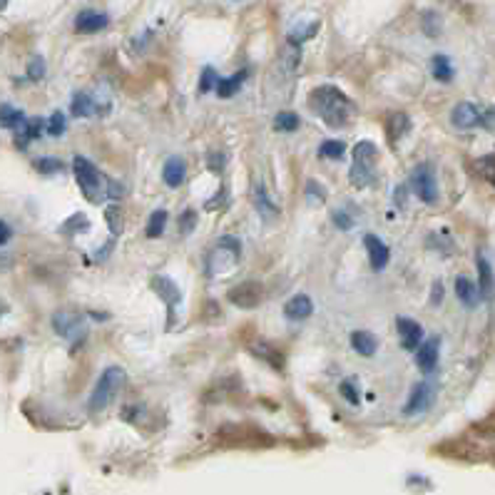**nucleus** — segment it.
Segmentation results:
<instances>
[{"label":"nucleus","mask_w":495,"mask_h":495,"mask_svg":"<svg viewBox=\"0 0 495 495\" xmlns=\"http://www.w3.org/2000/svg\"><path fill=\"white\" fill-rule=\"evenodd\" d=\"M433 398H436V391H433V386L428 381L416 383L413 391H411V396H408V403L403 406V416H418V413L428 411L431 403H433Z\"/></svg>","instance_id":"nucleus-9"},{"label":"nucleus","mask_w":495,"mask_h":495,"mask_svg":"<svg viewBox=\"0 0 495 495\" xmlns=\"http://www.w3.org/2000/svg\"><path fill=\"white\" fill-rule=\"evenodd\" d=\"M247 78H249V70H239V73H234L232 78H219V82H217V88L214 90H217L219 98H234Z\"/></svg>","instance_id":"nucleus-26"},{"label":"nucleus","mask_w":495,"mask_h":495,"mask_svg":"<svg viewBox=\"0 0 495 495\" xmlns=\"http://www.w3.org/2000/svg\"><path fill=\"white\" fill-rule=\"evenodd\" d=\"M301 127V120L296 112H279L274 117V130L277 132H296Z\"/></svg>","instance_id":"nucleus-33"},{"label":"nucleus","mask_w":495,"mask_h":495,"mask_svg":"<svg viewBox=\"0 0 495 495\" xmlns=\"http://www.w3.org/2000/svg\"><path fill=\"white\" fill-rule=\"evenodd\" d=\"M376 157H379V150L371 140H361L359 145L354 147V165H351L349 180L356 189H364L376 182V170H374Z\"/></svg>","instance_id":"nucleus-4"},{"label":"nucleus","mask_w":495,"mask_h":495,"mask_svg":"<svg viewBox=\"0 0 495 495\" xmlns=\"http://www.w3.org/2000/svg\"><path fill=\"white\" fill-rule=\"evenodd\" d=\"M45 78V60L43 58H33L28 63V80L38 82V80Z\"/></svg>","instance_id":"nucleus-42"},{"label":"nucleus","mask_w":495,"mask_h":495,"mask_svg":"<svg viewBox=\"0 0 495 495\" xmlns=\"http://www.w3.org/2000/svg\"><path fill=\"white\" fill-rule=\"evenodd\" d=\"M150 289L162 299V304L167 306V331H172V326H175L177 321V314L175 309L182 304V292H180V286H177L170 277H165V274H155L152 279H150Z\"/></svg>","instance_id":"nucleus-6"},{"label":"nucleus","mask_w":495,"mask_h":495,"mask_svg":"<svg viewBox=\"0 0 495 495\" xmlns=\"http://www.w3.org/2000/svg\"><path fill=\"white\" fill-rule=\"evenodd\" d=\"M110 25V18L100 10H80L78 18H75V33L80 35H92V33H100Z\"/></svg>","instance_id":"nucleus-12"},{"label":"nucleus","mask_w":495,"mask_h":495,"mask_svg":"<svg viewBox=\"0 0 495 495\" xmlns=\"http://www.w3.org/2000/svg\"><path fill=\"white\" fill-rule=\"evenodd\" d=\"M331 219H334V224H336L339 229H344V232L354 229V219H351L349 212H341V209H336V212L331 214Z\"/></svg>","instance_id":"nucleus-45"},{"label":"nucleus","mask_w":495,"mask_h":495,"mask_svg":"<svg viewBox=\"0 0 495 495\" xmlns=\"http://www.w3.org/2000/svg\"><path fill=\"white\" fill-rule=\"evenodd\" d=\"M309 107L314 115L324 120L326 125L339 130V127L349 125L351 117L356 115V107L351 102L349 95H344L339 88L334 85H319L309 92Z\"/></svg>","instance_id":"nucleus-1"},{"label":"nucleus","mask_w":495,"mask_h":495,"mask_svg":"<svg viewBox=\"0 0 495 495\" xmlns=\"http://www.w3.org/2000/svg\"><path fill=\"white\" fill-rule=\"evenodd\" d=\"M165 224H167V212L165 209H155V212L150 214V219H147V239H160L162 234H165Z\"/></svg>","instance_id":"nucleus-30"},{"label":"nucleus","mask_w":495,"mask_h":495,"mask_svg":"<svg viewBox=\"0 0 495 495\" xmlns=\"http://www.w3.org/2000/svg\"><path fill=\"white\" fill-rule=\"evenodd\" d=\"M421 28H423V35H428V38H438L443 33V23H441V15L436 10H426L421 15Z\"/></svg>","instance_id":"nucleus-31"},{"label":"nucleus","mask_w":495,"mask_h":495,"mask_svg":"<svg viewBox=\"0 0 495 495\" xmlns=\"http://www.w3.org/2000/svg\"><path fill=\"white\" fill-rule=\"evenodd\" d=\"M125 195H127V187L122 185L120 180H107V199L117 202V199H122Z\"/></svg>","instance_id":"nucleus-44"},{"label":"nucleus","mask_w":495,"mask_h":495,"mask_svg":"<svg viewBox=\"0 0 495 495\" xmlns=\"http://www.w3.org/2000/svg\"><path fill=\"white\" fill-rule=\"evenodd\" d=\"M45 130H48V122H45V120H40V117L25 120V122L15 130V147H18V150H25V147L30 145V140H38Z\"/></svg>","instance_id":"nucleus-19"},{"label":"nucleus","mask_w":495,"mask_h":495,"mask_svg":"<svg viewBox=\"0 0 495 495\" xmlns=\"http://www.w3.org/2000/svg\"><path fill=\"white\" fill-rule=\"evenodd\" d=\"M23 122H25V112H23V110L8 105V102L0 105V127H5V130H18Z\"/></svg>","instance_id":"nucleus-28"},{"label":"nucleus","mask_w":495,"mask_h":495,"mask_svg":"<svg viewBox=\"0 0 495 495\" xmlns=\"http://www.w3.org/2000/svg\"><path fill=\"white\" fill-rule=\"evenodd\" d=\"M304 195H306V199H309V202H324V199H326V189H324V187H319V182H316V180H309V182H306V187H304Z\"/></svg>","instance_id":"nucleus-38"},{"label":"nucleus","mask_w":495,"mask_h":495,"mask_svg":"<svg viewBox=\"0 0 495 495\" xmlns=\"http://www.w3.org/2000/svg\"><path fill=\"white\" fill-rule=\"evenodd\" d=\"M197 227V212L195 209H185V212L180 214V232L185 234H192Z\"/></svg>","instance_id":"nucleus-39"},{"label":"nucleus","mask_w":495,"mask_h":495,"mask_svg":"<svg viewBox=\"0 0 495 495\" xmlns=\"http://www.w3.org/2000/svg\"><path fill=\"white\" fill-rule=\"evenodd\" d=\"M90 316H92V319H100V321L107 319V314H98V311H90Z\"/></svg>","instance_id":"nucleus-51"},{"label":"nucleus","mask_w":495,"mask_h":495,"mask_svg":"<svg viewBox=\"0 0 495 495\" xmlns=\"http://www.w3.org/2000/svg\"><path fill=\"white\" fill-rule=\"evenodd\" d=\"M411 189L416 192L418 199H423L426 204H436L438 182H436V175H433V167L431 165L416 167V170H413V175H411Z\"/></svg>","instance_id":"nucleus-7"},{"label":"nucleus","mask_w":495,"mask_h":495,"mask_svg":"<svg viewBox=\"0 0 495 495\" xmlns=\"http://www.w3.org/2000/svg\"><path fill=\"white\" fill-rule=\"evenodd\" d=\"M480 127L488 130V132H495V107L480 110Z\"/></svg>","instance_id":"nucleus-46"},{"label":"nucleus","mask_w":495,"mask_h":495,"mask_svg":"<svg viewBox=\"0 0 495 495\" xmlns=\"http://www.w3.org/2000/svg\"><path fill=\"white\" fill-rule=\"evenodd\" d=\"M105 222L112 237H120V234L125 232V212H122V207H117V204L105 207Z\"/></svg>","instance_id":"nucleus-29"},{"label":"nucleus","mask_w":495,"mask_h":495,"mask_svg":"<svg viewBox=\"0 0 495 495\" xmlns=\"http://www.w3.org/2000/svg\"><path fill=\"white\" fill-rule=\"evenodd\" d=\"M10 237H13V229H10V224L0 222V247H3V244H8Z\"/></svg>","instance_id":"nucleus-50"},{"label":"nucleus","mask_w":495,"mask_h":495,"mask_svg":"<svg viewBox=\"0 0 495 495\" xmlns=\"http://www.w3.org/2000/svg\"><path fill=\"white\" fill-rule=\"evenodd\" d=\"M65 130H68V120H65V115H63L60 110H55V112H53L48 120V135L50 137H63L65 135Z\"/></svg>","instance_id":"nucleus-36"},{"label":"nucleus","mask_w":495,"mask_h":495,"mask_svg":"<svg viewBox=\"0 0 495 495\" xmlns=\"http://www.w3.org/2000/svg\"><path fill=\"white\" fill-rule=\"evenodd\" d=\"M217 82H219V75H217V70L204 68L202 70V78H199V92H202V95H207L209 90L217 88Z\"/></svg>","instance_id":"nucleus-37"},{"label":"nucleus","mask_w":495,"mask_h":495,"mask_svg":"<svg viewBox=\"0 0 495 495\" xmlns=\"http://www.w3.org/2000/svg\"><path fill=\"white\" fill-rule=\"evenodd\" d=\"M249 351H252V356H257L259 361H267L272 369L277 371H284V364H286V359H284V354L274 344H269V341L264 339H257L249 344Z\"/></svg>","instance_id":"nucleus-18"},{"label":"nucleus","mask_w":495,"mask_h":495,"mask_svg":"<svg viewBox=\"0 0 495 495\" xmlns=\"http://www.w3.org/2000/svg\"><path fill=\"white\" fill-rule=\"evenodd\" d=\"M478 170H480V175L486 177L490 185H495V155L478 160Z\"/></svg>","instance_id":"nucleus-41"},{"label":"nucleus","mask_w":495,"mask_h":495,"mask_svg":"<svg viewBox=\"0 0 495 495\" xmlns=\"http://www.w3.org/2000/svg\"><path fill=\"white\" fill-rule=\"evenodd\" d=\"M441 299H443V284L436 282L433 284V292H431V304H433V306H438V304H441Z\"/></svg>","instance_id":"nucleus-49"},{"label":"nucleus","mask_w":495,"mask_h":495,"mask_svg":"<svg viewBox=\"0 0 495 495\" xmlns=\"http://www.w3.org/2000/svg\"><path fill=\"white\" fill-rule=\"evenodd\" d=\"M90 229V219L85 214H73L70 219H65V224H60V234L65 237H75L80 232H88Z\"/></svg>","instance_id":"nucleus-32"},{"label":"nucleus","mask_w":495,"mask_h":495,"mask_svg":"<svg viewBox=\"0 0 495 495\" xmlns=\"http://www.w3.org/2000/svg\"><path fill=\"white\" fill-rule=\"evenodd\" d=\"M364 247H366V252H369L371 269H374V272H383L391 259L389 247L381 242L376 234H364Z\"/></svg>","instance_id":"nucleus-13"},{"label":"nucleus","mask_w":495,"mask_h":495,"mask_svg":"<svg viewBox=\"0 0 495 495\" xmlns=\"http://www.w3.org/2000/svg\"><path fill=\"white\" fill-rule=\"evenodd\" d=\"M73 172L78 180L80 192L85 195L90 204H102L107 197V180L98 167L90 162L88 157H75L73 160Z\"/></svg>","instance_id":"nucleus-2"},{"label":"nucleus","mask_w":495,"mask_h":495,"mask_svg":"<svg viewBox=\"0 0 495 495\" xmlns=\"http://www.w3.org/2000/svg\"><path fill=\"white\" fill-rule=\"evenodd\" d=\"M239 262H242V242L237 237H222L207 257L204 272L207 277H217V274L227 272V267H237Z\"/></svg>","instance_id":"nucleus-5"},{"label":"nucleus","mask_w":495,"mask_h":495,"mask_svg":"<svg viewBox=\"0 0 495 495\" xmlns=\"http://www.w3.org/2000/svg\"><path fill=\"white\" fill-rule=\"evenodd\" d=\"M5 5H8V0H0V10H5Z\"/></svg>","instance_id":"nucleus-52"},{"label":"nucleus","mask_w":495,"mask_h":495,"mask_svg":"<svg viewBox=\"0 0 495 495\" xmlns=\"http://www.w3.org/2000/svg\"><path fill=\"white\" fill-rule=\"evenodd\" d=\"M187 177V165L182 157H170L165 162V170H162V180L167 182V187H172V189H177V187L185 182Z\"/></svg>","instance_id":"nucleus-23"},{"label":"nucleus","mask_w":495,"mask_h":495,"mask_svg":"<svg viewBox=\"0 0 495 495\" xmlns=\"http://www.w3.org/2000/svg\"><path fill=\"white\" fill-rule=\"evenodd\" d=\"M314 314V301L306 294H296L284 304V316L289 321H304Z\"/></svg>","instance_id":"nucleus-20"},{"label":"nucleus","mask_w":495,"mask_h":495,"mask_svg":"<svg viewBox=\"0 0 495 495\" xmlns=\"http://www.w3.org/2000/svg\"><path fill=\"white\" fill-rule=\"evenodd\" d=\"M70 112H73V117H92L98 115L100 110L90 92H75L73 102H70Z\"/></svg>","instance_id":"nucleus-25"},{"label":"nucleus","mask_w":495,"mask_h":495,"mask_svg":"<svg viewBox=\"0 0 495 495\" xmlns=\"http://www.w3.org/2000/svg\"><path fill=\"white\" fill-rule=\"evenodd\" d=\"M456 296L468 309H476L478 304H480V289L468 277H458L456 279Z\"/></svg>","instance_id":"nucleus-24"},{"label":"nucleus","mask_w":495,"mask_h":495,"mask_svg":"<svg viewBox=\"0 0 495 495\" xmlns=\"http://www.w3.org/2000/svg\"><path fill=\"white\" fill-rule=\"evenodd\" d=\"M207 167H209V172H214V175H222L224 167H227V155L224 152H209L207 155Z\"/></svg>","instance_id":"nucleus-40"},{"label":"nucleus","mask_w":495,"mask_h":495,"mask_svg":"<svg viewBox=\"0 0 495 495\" xmlns=\"http://www.w3.org/2000/svg\"><path fill=\"white\" fill-rule=\"evenodd\" d=\"M252 199H254V207H257V212H259V217H262L264 222H274V219H279V207L272 202V197H269V192H267L264 182H254Z\"/></svg>","instance_id":"nucleus-17"},{"label":"nucleus","mask_w":495,"mask_h":495,"mask_svg":"<svg viewBox=\"0 0 495 495\" xmlns=\"http://www.w3.org/2000/svg\"><path fill=\"white\" fill-rule=\"evenodd\" d=\"M227 301L239 309H257L264 301V286L259 282H242L227 292Z\"/></svg>","instance_id":"nucleus-8"},{"label":"nucleus","mask_w":495,"mask_h":495,"mask_svg":"<svg viewBox=\"0 0 495 495\" xmlns=\"http://www.w3.org/2000/svg\"><path fill=\"white\" fill-rule=\"evenodd\" d=\"M406 199H408V187L398 185L396 192H393V202H396V207H406Z\"/></svg>","instance_id":"nucleus-47"},{"label":"nucleus","mask_w":495,"mask_h":495,"mask_svg":"<svg viewBox=\"0 0 495 495\" xmlns=\"http://www.w3.org/2000/svg\"><path fill=\"white\" fill-rule=\"evenodd\" d=\"M431 73H433V78L438 82H451V80L456 78V70H453L451 58H446V55H433L431 58Z\"/></svg>","instance_id":"nucleus-27"},{"label":"nucleus","mask_w":495,"mask_h":495,"mask_svg":"<svg viewBox=\"0 0 495 495\" xmlns=\"http://www.w3.org/2000/svg\"><path fill=\"white\" fill-rule=\"evenodd\" d=\"M411 132V117L406 112H391L386 120V137L391 145H396L398 140Z\"/></svg>","instance_id":"nucleus-22"},{"label":"nucleus","mask_w":495,"mask_h":495,"mask_svg":"<svg viewBox=\"0 0 495 495\" xmlns=\"http://www.w3.org/2000/svg\"><path fill=\"white\" fill-rule=\"evenodd\" d=\"M478 289H480V299L490 301L495 296V274L493 267L488 262V257L483 252H478Z\"/></svg>","instance_id":"nucleus-16"},{"label":"nucleus","mask_w":495,"mask_h":495,"mask_svg":"<svg viewBox=\"0 0 495 495\" xmlns=\"http://www.w3.org/2000/svg\"><path fill=\"white\" fill-rule=\"evenodd\" d=\"M351 346H354V351H356L359 356L371 359V356H376V351H379V339H376L371 331L359 329L351 334Z\"/></svg>","instance_id":"nucleus-21"},{"label":"nucleus","mask_w":495,"mask_h":495,"mask_svg":"<svg viewBox=\"0 0 495 495\" xmlns=\"http://www.w3.org/2000/svg\"><path fill=\"white\" fill-rule=\"evenodd\" d=\"M451 122L458 130H473V127H480V107L473 105V102H458L451 112Z\"/></svg>","instance_id":"nucleus-15"},{"label":"nucleus","mask_w":495,"mask_h":495,"mask_svg":"<svg viewBox=\"0 0 495 495\" xmlns=\"http://www.w3.org/2000/svg\"><path fill=\"white\" fill-rule=\"evenodd\" d=\"M398 336H401V346L406 351H416L423 341V329L421 324L413 319H406V316H398L396 319Z\"/></svg>","instance_id":"nucleus-14"},{"label":"nucleus","mask_w":495,"mask_h":495,"mask_svg":"<svg viewBox=\"0 0 495 495\" xmlns=\"http://www.w3.org/2000/svg\"><path fill=\"white\" fill-rule=\"evenodd\" d=\"M344 155H346V145H344L341 140H326V142H321L319 157H329V160H341Z\"/></svg>","instance_id":"nucleus-35"},{"label":"nucleus","mask_w":495,"mask_h":495,"mask_svg":"<svg viewBox=\"0 0 495 495\" xmlns=\"http://www.w3.org/2000/svg\"><path fill=\"white\" fill-rule=\"evenodd\" d=\"M33 167L38 170L40 175H60L65 170V162H60L58 157H40L33 162Z\"/></svg>","instance_id":"nucleus-34"},{"label":"nucleus","mask_w":495,"mask_h":495,"mask_svg":"<svg viewBox=\"0 0 495 495\" xmlns=\"http://www.w3.org/2000/svg\"><path fill=\"white\" fill-rule=\"evenodd\" d=\"M127 381V371L122 366H107L102 374H100L98 383H95V391H92V396H90L88 411L90 413H100V411H105L112 401L117 398L120 389L125 386Z\"/></svg>","instance_id":"nucleus-3"},{"label":"nucleus","mask_w":495,"mask_h":495,"mask_svg":"<svg viewBox=\"0 0 495 495\" xmlns=\"http://www.w3.org/2000/svg\"><path fill=\"white\" fill-rule=\"evenodd\" d=\"M416 351L418 369L423 371V374H433L438 366V356H441V339H438V336H431V339L421 341V346H418Z\"/></svg>","instance_id":"nucleus-11"},{"label":"nucleus","mask_w":495,"mask_h":495,"mask_svg":"<svg viewBox=\"0 0 495 495\" xmlns=\"http://www.w3.org/2000/svg\"><path fill=\"white\" fill-rule=\"evenodd\" d=\"M222 197H227V189H219V195L217 197H212V199H209V202H207V209H209V212H214V209H219V207H222V204H227V202H222Z\"/></svg>","instance_id":"nucleus-48"},{"label":"nucleus","mask_w":495,"mask_h":495,"mask_svg":"<svg viewBox=\"0 0 495 495\" xmlns=\"http://www.w3.org/2000/svg\"><path fill=\"white\" fill-rule=\"evenodd\" d=\"M53 329H55V334L63 336V339H70V336L82 339V334H80V329H82V316H80L78 311L70 309L55 311V314H53Z\"/></svg>","instance_id":"nucleus-10"},{"label":"nucleus","mask_w":495,"mask_h":495,"mask_svg":"<svg viewBox=\"0 0 495 495\" xmlns=\"http://www.w3.org/2000/svg\"><path fill=\"white\" fill-rule=\"evenodd\" d=\"M339 391H341V396L346 398L349 403H354V406L359 403V389H356V383H354V381H351V379L341 381Z\"/></svg>","instance_id":"nucleus-43"}]
</instances>
